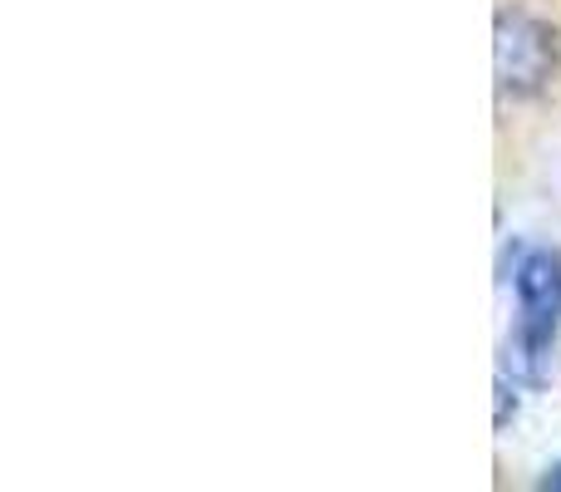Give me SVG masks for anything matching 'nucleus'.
Masks as SVG:
<instances>
[{"instance_id": "obj_1", "label": "nucleus", "mask_w": 561, "mask_h": 492, "mask_svg": "<svg viewBox=\"0 0 561 492\" xmlns=\"http://www.w3.org/2000/svg\"><path fill=\"white\" fill-rule=\"evenodd\" d=\"M497 114H533L561 94V0H497L493 15Z\"/></svg>"}, {"instance_id": "obj_2", "label": "nucleus", "mask_w": 561, "mask_h": 492, "mask_svg": "<svg viewBox=\"0 0 561 492\" xmlns=\"http://www.w3.org/2000/svg\"><path fill=\"white\" fill-rule=\"evenodd\" d=\"M513 345L507 365L523 385H542L552 375V350L561 330V251L557 247H527L513 266Z\"/></svg>"}, {"instance_id": "obj_3", "label": "nucleus", "mask_w": 561, "mask_h": 492, "mask_svg": "<svg viewBox=\"0 0 561 492\" xmlns=\"http://www.w3.org/2000/svg\"><path fill=\"white\" fill-rule=\"evenodd\" d=\"M542 488H561V464H557V468H547V478H542Z\"/></svg>"}]
</instances>
